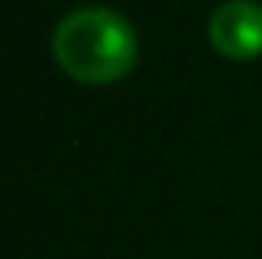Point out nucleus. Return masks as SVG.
<instances>
[{
  "label": "nucleus",
  "mask_w": 262,
  "mask_h": 259,
  "mask_svg": "<svg viewBox=\"0 0 262 259\" xmlns=\"http://www.w3.org/2000/svg\"><path fill=\"white\" fill-rule=\"evenodd\" d=\"M53 60L80 83H113L136 63V33L110 7H77L63 13L50 37Z\"/></svg>",
  "instance_id": "nucleus-1"
},
{
  "label": "nucleus",
  "mask_w": 262,
  "mask_h": 259,
  "mask_svg": "<svg viewBox=\"0 0 262 259\" xmlns=\"http://www.w3.org/2000/svg\"><path fill=\"white\" fill-rule=\"evenodd\" d=\"M209 44L229 60H252L262 53V4L226 0L209 17Z\"/></svg>",
  "instance_id": "nucleus-2"
}]
</instances>
